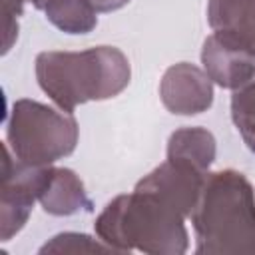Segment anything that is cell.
<instances>
[{
	"mask_svg": "<svg viewBox=\"0 0 255 255\" xmlns=\"http://www.w3.org/2000/svg\"><path fill=\"white\" fill-rule=\"evenodd\" d=\"M52 165H30L10 151L4 143L2 159V195H0V237L2 241L12 239L26 223L34 203L40 199Z\"/></svg>",
	"mask_w": 255,
	"mask_h": 255,
	"instance_id": "5b68a950",
	"label": "cell"
},
{
	"mask_svg": "<svg viewBox=\"0 0 255 255\" xmlns=\"http://www.w3.org/2000/svg\"><path fill=\"white\" fill-rule=\"evenodd\" d=\"M231 120L247 149L255 153V76L237 90H233Z\"/></svg>",
	"mask_w": 255,
	"mask_h": 255,
	"instance_id": "4fadbf2b",
	"label": "cell"
},
{
	"mask_svg": "<svg viewBox=\"0 0 255 255\" xmlns=\"http://www.w3.org/2000/svg\"><path fill=\"white\" fill-rule=\"evenodd\" d=\"M34 64L38 86L66 112H74L86 102L116 98L131 78L129 60L116 46H94L80 52L48 50L40 52Z\"/></svg>",
	"mask_w": 255,
	"mask_h": 255,
	"instance_id": "7a4b0ae2",
	"label": "cell"
},
{
	"mask_svg": "<svg viewBox=\"0 0 255 255\" xmlns=\"http://www.w3.org/2000/svg\"><path fill=\"white\" fill-rule=\"evenodd\" d=\"M201 64L211 82L227 90H237L255 76V56L217 34L205 38Z\"/></svg>",
	"mask_w": 255,
	"mask_h": 255,
	"instance_id": "ba28073f",
	"label": "cell"
},
{
	"mask_svg": "<svg viewBox=\"0 0 255 255\" xmlns=\"http://www.w3.org/2000/svg\"><path fill=\"white\" fill-rule=\"evenodd\" d=\"M46 20L66 34H88L98 26V12L90 0H30Z\"/></svg>",
	"mask_w": 255,
	"mask_h": 255,
	"instance_id": "7c38bea8",
	"label": "cell"
},
{
	"mask_svg": "<svg viewBox=\"0 0 255 255\" xmlns=\"http://www.w3.org/2000/svg\"><path fill=\"white\" fill-rule=\"evenodd\" d=\"M4 8V48L2 54H8L14 40L18 38V16L24 12V0H2Z\"/></svg>",
	"mask_w": 255,
	"mask_h": 255,
	"instance_id": "9a60e30c",
	"label": "cell"
},
{
	"mask_svg": "<svg viewBox=\"0 0 255 255\" xmlns=\"http://www.w3.org/2000/svg\"><path fill=\"white\" fill-rule=\"evenodd\" d=\"M185 215L159 195L133 187L114 197L96 217V235L114 251L181 255L189 247Z\"/></svg>",
	"mask_w": 255,
	"mask_h": 255,
	"instance_id": "6da1fadb",
	"label": "cell"
},
{
	"mask_svg": "<svg viewBox=\"0 0 255 255\" xmlns=\"http://www.w3.org/2000/svg\"><path fill=\"white\" fill-rule=\"evenodd\" d=\"M207 173L209 171H201L199 167L183 159L165 157L163 163H159L143 179L137 181V187L159 195L161 199L177 207L185 217H189L199 199Z\"/></svg>",
	"mask_w": 255,
	"mask_h": 255,
	"instance_id": "52a82bcc",
	"label": "cell"
},
{
	"mask_svg": "<svg viewBox=\"0 0 255 255\" xmlns=\"http://www.w3.org/2000/svg\"><path fill=\"white\" fill-rule=\"evenodd\" d=\"M213 34L255 56V0H207Z\"/></svg>",
	"mask_w": 255,
	"mask_h": 255,
	"instance_id": "9c48e42d",
	"label": "cell"
},
{
	"mask_svg": "<svg viewBox=\"0 0 255 255\" xmlns=\"http://www.w3.org/2000/svg\"><path fill=\"white\" fill-rule=\"evenodd\" d=\"M90 4L98 14H106V12H116L124 8L126 4H129V0H90Z\"/></svg>",
	"mask_w": 255,
	"mask_h": 255,
	"instance_id": "2e32d148",
	"label": "cell"
},
{
	"mask_svg": "<svg viewBox=\"0 0 255 255\" xmlns=\"http://www.w3.org/2000/svg\"><path fill=\"white\" fill-rule=\"evenodd\" d=\"M38 201L46 213L56 217L92 211V201L86 193V187L80 175L70 167H52L50 179Z\"/></svg>",
	"mask_w": 255,
	"mask_h": 255,
	"instance_id": "30bf717a",
	"label": "cell"
},
{
	"mask_svg": "<svg viewBox=\"0 0 255 255\" xmlns=\"http://www.w3.org/2000/svg\"><path fill=\"white\" fill-rule=\"evenodd\" d=\"M215 137L209 129L191 126V128H179L175 129L167 139V157L171 159H183L201 171H209L213 159H215Z\"/></svg>",
	"mask_w": 255,
	"mask_h": 255,
	"instance_id": "8fae6325",
	"label": "cell"
},
{
	"mask_svg": "<svg viewBox=\"0 0 255 255\" xmlns=\"http://www.w3.org/2000/svg\"><path fill=\"white\" fill-rule=\"evenodd\" d=\"M159 98L165 110L175 116H197L213 104V82L203 68L179 62L163 72Z\"/></svg>",
	"mask_w": 255,
	"mask_h": 255,
	"instance_id": "8992f818",
	"label": "cell"
},
{
	"mask_svg": "<svg viewBox=\"0 0 255 255\" xmlns=\"http://www.w3.org/2000/svg\"><path fill=\"white\" fill-rule=\"evenodd\" d=\"M96 251H114L100 237L94 239L86 233L66 231L54 235L40 247V253H96Z\"/></svg>",
	"mask_w": 255,
	"mask_h": 255,
	"instance_id": "5bb4252c",
	"label": "cell"
},
{
	"mask_svg": "<svg viewBox=\"0 0 255 255\" xmlns=\"http://www.w3.org/2000/svg\"><path fill=\"white\" fill-rule=\"evenodd\" d=\"M189 219L195 253H255V191L241 171L207 173Z\"/></svg>",
	"mask_w": 255,
	"mask_h": 255,
	"instance_id": "3957f363",
	"label": "cell"
},
{
	"mask_svg": "<svg viewBox=\"0 0 255 255\" xmlns=\"http://www.w3.org/2000/svg\"><path fill=\"white\" fill-rule=\"evenodd\" d=\"M80 137L72 112L22 98L12 104L6 120V145L16 159L30 165H52L68 157Z\"/></svg>",
	"mask_w": 255,
	"mask_h": 255,
	"instance_id": "277c9868",
	"label": "cell"
}]
</instances>
